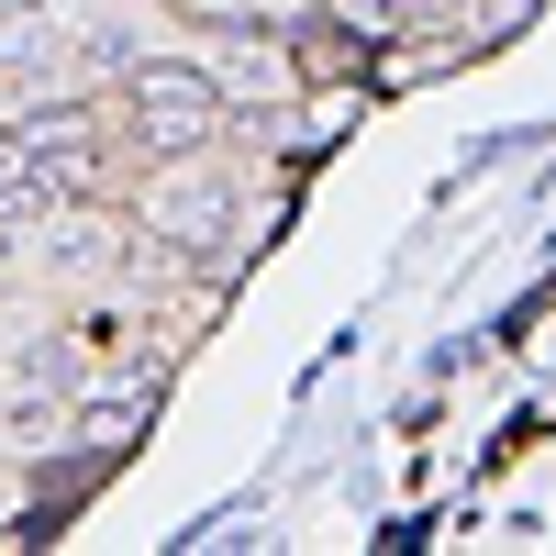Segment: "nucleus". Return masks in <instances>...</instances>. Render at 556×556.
<instances>
[{"label": "nucleus", "instance_id": "nucleus-1", "mask_svg": "<svg viewBox=\"0 0 556 556\" xmlns=\"http://www.w3.org/2000/svg\"><path fill=\"white\" fill-rule=\"evenodd\" d=\"M123 123H134V146H146V156H212V134H223V78H201V67H134V78H123Z\"/></svg>", "mask_w": 556, "mask_h": 556}, {"label": "nucleus", "instance_id": "nucleus-2", "mask_svg": "<svg viewBox=\"0 0 556 556\" xmlns=\"http://www.w3.org/2000/svg\"><path fill=\"white\" fill-rule=\"evenodd\" d=\"M134 223H146V235H167V245H201V256H212L223 223H235V190H223L201 156H167V178L146 190V212H134Z\"/></svg>", "mask_w": 556, "mask_h": 556}, {"label": "nucleus", "instance_id": "nucleus-3", "mask_svg": "<svg viewBox=\"0 0 556 556\" xmlns=\"http://www.w3.org/2000/svg\"><path fill=\"white\" fill-rule=\"evenodd\" d=\"M112 256H123L112 223H56V235H45V267H112Z\"/></svg>", "mask_w": 556, "mask_h": 556}, {"label": "nucleus", "instance_id": "nucleus-4", "mask_svg": "<svg viewBox=\"0 0 556 556\" xmlns=\"http://www.w3.org/2000/svg\"><path fill=\"white\" fill-rule=\"evenodd\" d=\"M323 12H334V23H356V34H390L412 0H323Z\"/></svg>", "mask_w": 556, "mask_h": 556}, {"label": "nucleus", "instance_id": "nucleus-5", "mask_svg": "<svg viewBox=\"0 0 556 556\" xmlns=\"http://www.w3.org/2000/svg\"><path fill=\"white\" fill-rule=\"evenodd\" d=\"M12 201H34V167H23L12 134H0V212H12Z\"/></svg>", "mask_w": 556, "mask_h": 556}]
</instances>
